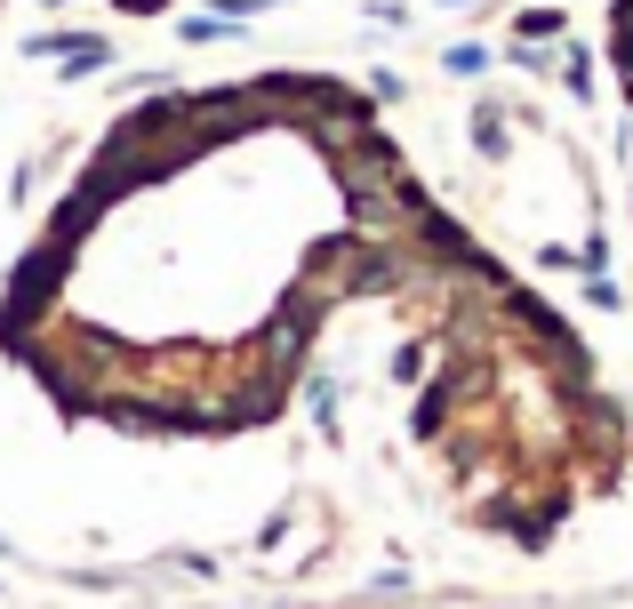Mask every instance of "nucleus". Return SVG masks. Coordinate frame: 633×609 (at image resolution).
<instances>
[{
	"mask_svg": "<svg viewBox=\"0 0 633 609\" xmlns=\"http://www.w3.org/2000/svg\"><path fill=\"white\" fill-rule=\"evenodd\" d=\"M113 49L105 41H81V49H64V73H96V64H105Z\"/></svg>",
	"mask_w": 633,
	"mask_h": 609,
	"instance_id": "1",
	"label": "nucleus"
},
{
	"mask_svg": "<svg viewBox=\"0 0 633 609\" xmlns=\"http://www.w3.org/2000/svg\"><path fill=\"white\" fill-rule=\"evenodd\" d=\"M121 9H128V17H160L169 0H121Z\"/></svg>",
	"mask_w": 633,
	"mask_h": 609,
	"instance_id": "2",
	"label": "nucleus"
},
{
	"mask_svg": "<svg viewBox=\"0 0 633 609\" xmlns=\"http://www.w3.org/2000/svg\"><path fill=\"white\" fill-rule=\"evenodd\" d=\"M49 9H64V0H49Z\"/></svg>",
	"mask_w": 633,
	"mask_h": 609,
	"instance_id": "3",
	"label": "nucleus"
}]
</instances>
